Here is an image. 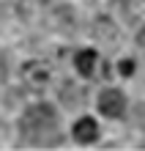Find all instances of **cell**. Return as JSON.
<instances>
[{
	"label": "cell",
	"instance_id": "cell-1",
	"mask_svg": "<svg viewBox=\"0 0 145 151\" xmlns=\"http://www.w3.org/2000/svg\"><path fill=\"white\" fill-rule=\"evenodd\" d=\"M19 135L28 146H58V113L52 104L39 102L30 104L19 118Z\"/></svg>",
	"mask_w": 145,
	"mask_h": 151
},
{
	"label": "cell",
	"instance_id": "cell-2",
	"mask_svg": "<svg viewBox=\"0 0 145 151\" xmlns=\"http://www.w3.org/2000/svg\"><path fill=\"white\" fill-rule=\"evenodd\" d=\"M99 110L101 115L107 118H121L126 113V96L123 91H118V88H107V91L99 93Z\"/></svg>",
	"mask_w": 145,
	"mask_h": 151
},
{
	"label": "cell",
	"instance_id": "cell-3",
	"mask_svg": "<svg viewBox=\"0 0 145 151\" xmlns=\"http://www.w3.org/2000/svg\"><path fill=\"white\" fill-rule=\"evenodd\" d=\"M22 83L33 88V91H39V88H44L49 83V69L39 63V60H30V63H25L22 66Z\"/></svg>",
	"mask_w": 145,
	"mask_h": 151
},
{
	"label": "cell",
	"instance_id": "cell-4",
	"mask_svg": "<svg viewBox=\"0 0 145 151\" xmlns=\"http://www.w3.org/2000/svg\"><path fill=\"white\" fill-rule=\"evenodd\" d=\"M71 135H74V140L77 143H96L99 140V124L90 118V115H85V118H79L77 124H74V129H71Z\"/></svg>",
	"mask_w": 145,
	"mask_h": 151
},
{
	"label": "cell",
	"instance_id": "cell-5",
	"mask_svg": "<svg viewBox=\"0 0 145 151\" xmlns=\"http://www.w3.org/2000/svg\"><path fill=\"white\" fill-rule=\"evenodd\" d=\"M96 52L93 50H79L77 52V58H74V66H77V72L82 74V77H90L93 74V69H96Z\"/></svg>",
	"mask_w": 145,
	"mask_h": 151
},
{
	"label": "cell",
	"instance_id": "cell-6",
	"mask_svg": "<svg viewBox=\"0 0 145 151\" xmlns=\"http://www.w3.org/2000/svg\"><path fill=\"white\" fill-rule=\"evenodd\" d=\"M118 69H121V74H123V77H131V74H134V60L123 58L121 63H118Z\"/></svg>",
	"mask_w": 145,
	"mask_h": 151
},
{
	"label": "cell",
	"instance_id": "cell-7",
	"mask_svg": "<svg viewBox=\"0 0 145 151\" xmlns=\"http://www.w3.org/2000/svg\"><path fill=\"white\" fill-rule=\"evenodd\" d=\"M6 74H8V60H6V58H0V83L6 80Z\"/></svg>",
	"mask_w": 145,
	"mask_h": 151
},
{
	"label": "cell",
	"instance_id": "cell-8",
	"mask_svg": "<svg viewBox=\"0 0 145 151\" xmlns=\"http://www.w3.org/2000/svg\"><path fill=\"white\" fill-rule=\"evenodd\" d=\"M137 41H140V47H142V50H145V28H142V30H140V36H137Z\"/></svg>",
	"mask_w": 145,
	"mask_h": 151
}]
</instances>
